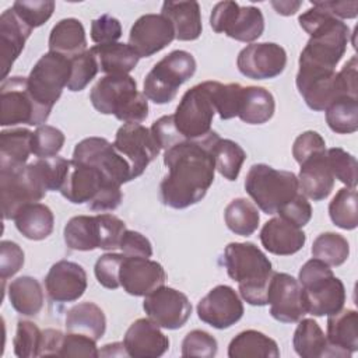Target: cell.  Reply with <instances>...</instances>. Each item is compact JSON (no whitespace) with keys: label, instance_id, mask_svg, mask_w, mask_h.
Returning a JSON list of instances; mask_svg holds the SVG:
<instances>
[{"label":"cell","instance_id":"1","mask_svg":"<svg viewBox=\"0 0 358 358\" xmlns=\"http://www.w3.org/2000/svg\"><path fill=\"white\" fill-rule=\"evenodd\" d=\"M221 137L211 130L196 140H182L164 152L168 173L159 185L161 201L176 210L199 203L214 182L213 148Z\"/></svg>","mask_w":358,"mask_h":358},{"label":"cell","instance_id":"2","mask_svg":"<svg viewBox=\"0 0 358 358\" xmlns=\"http://www.w3.org/2000/svg\"><path fill=\"white\" fill-rule=\"evenodd\" d=\"M298 21L310 36L301 52L299 66L334 70L347 50L351 35L348 25L315 6L302 13Z\"/></svg>","mask_w":358,"mask_h":358},{"label":"cell","instance_id":"3","mask_svg":"<svg viewBox=\"0 0 358 358\" xmlns=\"http://www.w3.org/2000/svg\"><path fill=\"white\" fill-rule=\"evenodd\" d=\"M228 275L238 282L241 296L253 306L267 305V291L273 275L268 257L252 242H231L224 250Z\"/></svg>","mask_w":358,"mask_h":358},{"label":"cell","instance_id":"4","mask_svg":"<svg viewBox=\"0 0 358 358\" xmlns=\"http://www.w3.org/2000/svg\"><path fill=\"white\" fill-rule=\"evenodd\" d=\"M357 67V56H352L338 73L336 70L299 66L295 80L298 92L308 108L317 112L326 110L340 96L358 98Z\"/></svg>","mask_w":358,"mask_h":358},{"label":"cell","instance_id":"5","mask_svg":"<svg viewBox=\"0 0 358 358\" xmlns=\"http://www.w3.org/2000/svg\"><path fill=\"white\" fill-rule=\"evenodd\" d=\"M60 193L67 201L87 203L90 210L99 213L116 210L123 200L119 185L110 182L98 168L73 158Z\"/></svg>","mask_w":358,"mask_h":358},{"label":"cell","instance_id":"6","mask_svg":"<svg viewBox=\"0 0 358 358\" xmlns=\"http://www.w3.org/2000/svg\"><path fill=\"white\" fill-rule=\"evenodd\" d=\"M90 101L99 113L113 115L124 123H140L148 116V101L129 74H110L98 80Z\"/></svg>","mask_w":358,"mask_h":358},{"label":"cell","instance_id":"7","mask_svg":"<svg viewBox=\"0 0 358 358\" xmlns=\"http://www.w3.org/2000/svg\"><path fill=\"white\" fill-rule=\"evenodd\" d=\"M298 281L303 291L308 313L319 317L343 309L345 302L344 284L322 260L315 257L308 260L299 270Z\"/></svg>","mask_w":358,"mask_h":358},{"label":"cell","instance_id":"8","mask_svg":"<svg viewBox=\"0 0 358 358\" xmlns=\"http://www.w3.org/2000/svg\"><path fill=\"white\" fill-rule=\"evenodd\" d=\"M245 190L264 214H277L299 193L298 176L291 171H278L267 164H255L246 173Z\"/></svg>","mask_w":358,"mask_h":358},{"label":"cell","instance_id":"9","mask_svg":"<svg viewBox=\"0 0 358 358\" xmlns=\"http://www.w3.org/2000/svg\"><path fill=\"white\" fill-rule=\"evenodd\" d=\"M196 60L186 50H173L164 56L148 71L144 78L143 94L154 103L164 105L171 102L179 87L196 73Z\"/></svg>","mask_w":358,"mask_h":358},{"label":"cell","instance_id":"10","mask_svg":"<svg viewBox=\"0 0 358 358\" xmlns=\"http://www.w3.org/2000/svg\"><path fill=\"white\" fill-rule=\"evenodd\" d=\"M52 109L41 105L31 94L27 77L14 76L0 85V124L1 126H41Z\"/></svg>","mask_w":358,"mask_h":358},{"label":"cell","instance_id":"11","mask_svg":"<svg viewBox=\"0 0 358 358\" xmlns=\"http://www.w3.org/2000/svg\"><path fill=\"white\" fill-rule=\"evenodd\" d=\"M210 25L214 32L225 34L239 42H253L264 31V17L255 6H239L236 1H220L213 7Z\"/></svg>","mask_w":358,"mask_h":358},{"label":"cell","instance_id":"12","mask_svg":"<svg viewBox=\"0 0 358 358\" xmlns=\"http://www.w3.org/2000/svg\"><path fill=\"white\" fill-rule=\"evenodd\" d=\"M71 74L70 57L48 52L32 67L27 77L28 88L34 98L46 108H53L59 101Z\"/></svg>","mask_w":358,"mask_h":358},{"label":"cell","instance_id":"13","mask_svg":"<svg viewBox=\"0 0 358 358\" xmlns=\"http://www.w3.org/2000/svg\"><path fill=\"white\" fill-rule=\"evenodd\" d=\"M215 109L204 83L189 88L173 113V124L186 140H196L211 131Z\"/></svg>","mask_w":358,"mask_h":358},{"label":"cell","instance_id":"14","mask_svg":"<svg viewBox=\"0 0 358 358\" xmlns=\"http://www.w3.org/2000/svg\"><path fill=\"white\" fill-rule=\"evenodd\" d=\"M73 159L98 168L110 182L119 186L133 179L129 161L103 137H88L77 143Z\"/></svg>","mask_w":358,"mask_h":358},{"label":"cell","instance_id":"15","mask_svg":"<svg viewBox=\"0 0 358 358\" xmlns=\"http://www.w3.org/2000/svg\"><path fill=\"white\" fill-rule=\"evenodd\" d=\"M0 193L3 220H14L18 211L31 203H38L46 190L28 165L14 169H0Z\"/></svg>","mask_w":358,"mask_h":358},{"label":"cell","instance_id":"16","mask_svg":"<svg viewBox=\"0 0 358 358\" xmlns=\"http://www.w3.org/2000/svg\"><path fill=\"white\" fill-rule=\"evenodd\" d=\"M113 145L129 161L133 179L143 175L145 168L161 151L151 130L140 123H124L120 126L116 131Z\"/></svg>","mask_w":358,"mask_h":358},{"label":"cell","instance_id":"17","mask_svg":"<svg viewBox=\"0 0 358 358\" xmlns=\"http://www.w3.org/2000/svg\"><path fill=\"white\" fill-rule=\"evenodd\" d=\"M267 303L270 305V315L282 323L299 322L308 313L299 281L287 273H273Z\"/></svg>","mask_w":358,"mask_h":358},{"label":"cell","instance_id":"18","mask_svg":"<svg viewBox=\"0 0 358 358\" xmlns=\"http://www.w3.org/2000/svg\"><path fill=\"white\" fill-rule=\"evenodd\" d=\"M143 308L148 319L168 330L180 329L192 315L189 298L183 292L164 285L144 296Z\"/></svg>","mask_w":358,"mask_h":358},{"label":"cell","instance_id":"19","mask_svg":"<svg viewBox=\"0 0 358 358\" xmlns=\"http://www.w3.org/2000/svg\"><path fill=\"white\" fill-rule=\"evenodd\" d=\"M238 70L252 80H268L280 76L287 66V52L273 42L250 43L236 59Z\"/></svg>","mask_w":358,"mask_h":358},{"label":"cell","instance_id":"20","mask_svg":"<svg viewBox=\"0 0 358 358\" xmlns=\"http://www.w3.org/2000/svg\"><path fill=\"white\" fill-rule=\"evenodd\" d=\"M197 315L201 322L224 330L241 320L243 303L232 287L217 285L199 301Z\"/></svg>","mask_w":358,"mask_h":358},{"label":"cell","instance_id":"21","mask_svg":"<svg viewBox=\"0 0 358 358\" xmlns=\"http://www.w3.org/2000/svg\"><path fill=\"white\" fill-rule=\"evenodd\" d=\"M175 39L172 22L162 14H144L133 24L129 45L140 57H150Z\"/></svg>","mask_w":358,"mask_h":358},{"label":"cell","instance_id":"22","mask_svg":"<svg viewBox=\"0 0 358 358\" xmlns=\"http://www.w3.org/2000/svg\"><path fill=\"white\" fill-rule=\"evenodd\" d=\"M166 274L164 267L145 257L124 256L119 281L120 287L133 296H145L165 284Z\"/></svg>","mask_w":358,"mask_h":358},{"label":"cell","instance_id":"23","mask_svg":"<svg viewBox=\"0 0 358 358\" xmlns=\"http://www.w3.org/2000/svg\"><path fill=\"white\" fill-rule=\"evenodd\" d=\"M48 296L53 302H73L81 298L87 289V273L76 262L59 260L45 277Z\"/></svg>","mask_w":358,"mask_h":358},{"label":"cell","instance_id":"24","mask_svg":"<svg viewBox=\"0 0 358 358\" xmlns=\"http://www.w3.org/2000/svg\"><path fill=\"white\" fill-rule=\"evenodd\" d=\"M124 351L133 358H157L169 348V338L151 319H137L123 337Z\"/></svg>","mask_w":358,"mask_h":358},{"label":"cell","instance_id":"25","mask_svg":"<svg viewBox=\"0 0 358 358\" xmlns=\"http://www.w3.org/2000/svg\"><path fill=\"white\" fill-rule=\"evenodd\" d=\"M28 27L10 7L0 15V52H1V80L7 78L11 66L21 55L27 39L32 34Z\"/></svg>","mask_w":358,"mask_h":358},{"label":"cell","instance_id":"26","mask_svg":"<svg viewBox=\"0 0 358 358\" xmlns=\"http://www.w3.org/2000/svg\"><path fill=\"white\" fill-rule=\"evenodd\" d=\"M334 175L330 169L326 151L312 155L301 164L298 185L302 194L313 201L329 197L334 187Z\"/></svg>","mask_w":358,"mask_h":358},{"label":"cell","instance_id":"27","mask_svg":"<svg viewBox=\"0 0 358 358\" xmlns=\"http://www.w3.org/2000/svg\"><path fill=\"white\" fill-rule=\"evenodd\" d=\"M260 242L264 249L273 255L289 256L303 248L306 235L301 228L281 217H274L263 225L260 231Z\"/></svg>","mask_w":358,"mask_h":358},{"label":"cell","instance_id":"28","mask_svg":"<svg viewBox=\"0 0 358 358\" xmlns=\"http://www.w3.org/2000/svg\"><path fill=\"white\" fill-rule=\"evenodd\" d=\"M326 337L334 357H351L358 350V313L354 309H341L329 315Z\"/></svg>","mask_w":358,"mask_h":358},{"label":"cell","instance_id":"29","mask_svg":"<svg viewBox=\"0 0 358 358\" xmlns=\"http://www.w3.org/2000/svg\"><path fill=\"white\" fill-rule=\"evenodd\" d=\"M161 14L173 25L175 39L196 41L201 35V14L197 1H164Z\"/></svg>","mask_w":358,"mask_h":358},{"label":"cell","instance_id":"30","mask_svg":"<svg viewBox=\"0 0 358 358\" xmlns=\"http://www.w3.org/2000/svg\"><path fill=\"white\" fill-rule=\"evenodd\" d=\"M49 52L74 57L87 50L85 29L77 18H63L52 28L49 35Z\"/></svg>","mask_w":358,"mask_h":358},{"label":"cell","instance_id":"31","mask_svg":"<svg viewBox=\"0 0 358 358\" xmlns=\"http://www.w3.org/2000/svg\"><path fill=\"white\" fill-rule=\"evenodd\" d=\"M32 131L24 127L0 133V169L25 166L32 154Z\"/></svg>","mask_w":358,"mask_h":358},{"label":"cell","instance_id":"32","mask_svg":"<svg viewBox=\"0 0 358 358\" xmlns=\"http://www.w3.org/2000/svg\"><path fill=\"white\" fill-rule=\"evenodd\" d=\"M96 57L99 70L106 76L129 74L138 63L140 56L129 43L113 42L106 45H95L91 48Z\"/></svg>","mask_w":358,"mask_h":358},{"label":"cell","instance_id":"33","mask_svg":"<svg viewBox=\"0 0 358 358\" xmlns=\"http://www.w3.org/2000/svg\"><path fill=\"white\" fill-rule=\"evenodd\" d=\"M66 329L69 333L84 334L98 341L105 334L106 317L96 303L81 302L67 312Z\"/></svg>","mask_w":358,"mask_h":358},{"label":"cell","instance_id":"34","mask_svg":"<svg viewBox=\"0 0 358 358\" xmlns=\"http://www.w3.org/2000/svg\"><path fill=\"white\" fill-rule=\"evenodd\" d=\"M229 358H278L277 343L257 330H243L228 345Z\"/></svg>","mask_w":358,"mask_h":358},{"label":"cell","instance_id":"35","mask_svg":"<svg viewBox=\"0 0 358 358\" xmlns=\"http://www.w3.org/2000/svg\"><path fill=\"white\" fill-rule=\"evenodd\" d=\"M275 110L273 94L256 85L243 87L238 117L248 124H263L268 122Z\"/></svg>","mask_w":358,"mask_h":358},{"label":"cell","instance_id":"36","mask_svg":"<svg viewBox=\"0 0 358 358\" xmlns=\"http://www.w3.org/2000/svg\"><path fill=\"white\" fill-rule=\"evenodd\" d=\"M295 352L302 358L334 357L320 326L313 319H301L292 337Z\"/></svg>","mask_w":358,"mask_h":358},{"label":"cell","instance_id":"37","mask_svg":"<svg viewBox=\"0 0 358 358\" xmlns=\"http://www.w3.org/2000/svg\"><path fill=\"white\" fill-rule=\"evenodd\" d=\"M14 221L15 228L27 239L42 241L52 234L55 217L46 204L31 203L18 211Z\"/></svg>","mask_w":358,"mask_h":358},{"label":"cell","instance_id":"38","mask_svg":"<svg viewBox=\"0 0 358 358\" xmlns=\"http://www.w3.org/2000/svg\"><path fill=\"white\" fill-rule=\"evenodd\" d=\"M8 299L15 312L24 316H36L43 306L45 296L36 278L22 275L8 284Z\"/></svg>","mask_w":358,"mask_h":358},{"label":"cell","instance_id":"39","mask_svg":"<svg viewBox=\"0 0 358 358\" xmlns=\"http://www.w3.org/2000/svg\"><path fill=\"white\" fill-rule=\"evenodd\" d=\"M64 242L73 250L90 252L101 246V228L96 215H76L64 225Z\"/></svg>","mask_w":358,"mask_h":358},{"label":"cell","instance_id":"40","mask_svg":"<svg viewBox=\"0 0 358 358\" xmlns=\"http://www.w3.org/2000/svg\"><path fill=\"white\" fill-rule=\"evenodd\" d=\"M224 220L231 232L241 236H250L259 227L260 215L257 207L248 199L238 197L229 201L224 210Z\"/></svg>","mask_w":358,"mask_h":358},{"label":"cell","instance_id":"41","mask_svg":"<svg viewBox=\"0 0 358 358\" xmlns=\"http://www.w3.org/2000/svg\"><path fill=\"white\" fill-rule=\"evenodd\" d=\"M326 122L338 134H351L358 130V98L340 96L326 108Z\"/></svg>","mask_w":358,"mask_h":358},{"label":"cell","instance_id":"42","mask_svg":"<svg viewBox=\"0 0 358 358\" xmlns=\"http://www.w3.org/2000/svg\"><path fill=\"white\" fill-rule=\"evenodd\" d=\"M204 84L208 90L214 109L222 120H228L238 116L243 90L241 84H222L218 81H204Z\"/></svg>","mask_w":358,"mask_h":358},{"label":"cell","instance_id":"43","mask_svg":"<svg viewBox=\"0 0 358 358\" xmlns=\"http://www.w3.org/2000/svg\"><path fill=\"white\" fill-rule=\"evenodd\" d=\"M213 154L215 159V169L220 175L227 180H236L246 159L243 148L229 138H220L213 148Z\"/></svg>","mask_w":358,"mask_h":358},{"label":"cell","instance_id":"44","mask_svg":"<svg viewBox=\"0 0 358 358\" xmlns=\"http://www.w3.org/2000/svg\"><path fill=\"white\" fill-rule=\"evenodd\" d=\"M312 256L327 266H341L350 256L348 241L336 232H323L312 243Z\"/></svg>","mask_w":358,"mask_h":358},{"label":"cell","instance_id":"45","mask_svg":"<svg viewBox=\"0 0 358 358\" xmlns=\"http://www.w3.org/2000/svg\"><path fill=\"white\" fill-rule=\"evenodd\" d=\"M329 215L333 224L341 229H355L358 225L357 190L354 187L340 189L329 204Z\"/></svg>","mask_w":358,"mask_h":358},{"label":"cell","instance_id":"46","mask_svg":"<svg viewBox=\"0 0 358 358\" xmlns=\"http://www.w3.org/2000/svg\"><path fill=\"white\" fill-rule=\"evenodd\" d=\"M28 165L46 192H60L70 166V159L55 155L48 158H38L35 162Z\"/></svg>","mask_w":358,"mask_h":358},{"label":"cell","instance_id":"47","mask_svg":"<svg viewBox=\"0 0 358 358\" xmlns=\"http://www.w3.org/2000/svg\"><path fill=\"white\" fill-rule=\"evenodd\" d=\"M42 336L43 331L34 322L20 320L13 338L14 354L20 358L41 357Z\"/></svg>","mask_w":358,"mask_h":358},{"label":"cell","instance_id":"48","mask_svg":"<svg viewBox=\"0 0 358 358\" xmlns=\"http://www.w3.org/2000/svg\"><path fill=\"white\" fill-rule=\"evenodd\" d=\"M71 62V74L67 84V90L77 92L83 91L99 71V66L92 50L87 49L85 52L70 57Z\"/></svg>","mask_w":358,"mask_h":358},{"label":"cell","instance_id":"49","mask_svg":"<svg viewBox=\"0 0 358 358\" xmlns=\"http://www.w3.org/2000/svg\"><path fill=\"white\" fill-rule=\"evenodd\" d=\"M330 169L336 179L347 185V187H357V159L354 155L340 147L326 150Z\"/></svg>","mask_w":358,"mask_h":358},{"label":"cell","instance_id":"50","mask_svg":"<svg viewBox=\"0 0 358 358\" xmlns=\"http://www.w3.org/2000/svg\"><path fill=\"white\" fill-rule=\"evenodd\" d=\"M64 134L60 129L49 124L38 126L32 134V154L38 158L55 157L64 145Z\"/></svg>","mask_w":358,"mask_h":358},{"label":"cell","instance_id":"51","mask_svg":"<svg viewBox=\"0 0 358 358\" xmlns=\"http://www.w3.org/2000/svg\"><path fill=\"white\" fill-rule=\"evenodd\" d=\"M11 8L14 13L32 29L45 24L55 11V1L52 0H18L14 1Z\"/></svg>","mask_w":358,"mask_h":358},{"label":"cell","instance_id":"52","mask_svg":"<svg viewBox=\"0 0 358 358\" xmlns=\"http://www.w3.org/2000/svg\"><path fill=\"white\" fill-rule=\"evenodd\" d=\"M218 350L217 340L204 330L189 331L182 341V357L213 358Z\"/></svg>","mask_w":358,"mask_h":358},{"label":"cell","instance_id":"53","mask_svg":"<svg viewBox=\"0 0 358 358\" xmlns=\"http://www.w3.org/2000/svg\"><path fill=\"white\" fill-rule=\"evenodd\" d=\"M123 259V253H105L98 257V260L95 262L94 273L102 287L108 289H116L120 287L119 271Z\"/></svg>","mask_w":358,"mask_h":358},{"label":"cell","instance_id":"54","mask_svg":"<svg viewBox=\"0 0 358 358\" xmlns=\"http://www.w3.org/2000/svg\"><path fill=\"white\" fill-rule=\"evenodd\" d=\"M59 357H99V351L96 348V341L88 336L78 333L64 334L62 347L59 351Z\"/></svg>","mask_w":358,"mask_h":358},{"label":"cell","instance_id":"55","mask_svg":"<svg viewBox=\"0 0 358 358\" xmlns=\"http://www.w3.org/2000/svg\"><path fill=\"white\" fill-rule=\"evenodd\" d=\"M99 228H101V246L99 249L103 250H113L117 249L120 245V239L124 234L126 224L116 215L102 213L98 214Z\"/></svg>","mask_w":358,"mask_h":358},{"label":"cell","instance_id":"56","mask_svg":"<svg viewBox=\"0 0 358 358\" xmlns=\"http://www.w3.org/2000/svg\"><path fill=\"white\" fill-rule=\"evenodd\" d=\"M122 36V24L110 14H102L91 22V39L96 45L113 43Z\"/></svg>","mask_w":358,"mask_h":358},{"label":"cell","instance_id":"57","mask_svg":"<svg viewBox=\"0 0 358 358\" xmlns=\"http://www.w3.org/2000/svg\"><path fill=\"white\" fill-rule=\"evenodd\" d=\"M323 151H326V141L317 131L313 130H306L299 134L292 145V155L299 165L312 155Z\"/></svg>","mask_w":358,"mask_h":358},{"label":"cell","instance_id":"58","mask_svg":"<svg viewBox=\"0 0 358 358\" xmlns=\"http://www.w3.org/2000/svg\"><path fill=\"white\" fill-rule=\"evenodd\" d=\"M277 214H278V217L291 222L292 225L302 228L312 218V206L302 193H298L291 201L284 204L277 211Z\"/></svg>","mask_w":358,"mask_h":358},{"label":"cell","instance_id":"59","mask_svg":"<svg viewBox=\"0 0 358 358\" xmlns=\"http://www.w3.org/2000/svg\"><path fill=\"white\" fill-rule=\"evenodd\" d=\"M24 264V252L18 243L11 241H1L0 243V277L6 282L13 277Z\"/></svg>","mask_w":358,"mask_h":358},{"label":"cell","instance_id":"60","mask_svg":"<svg viewBox=\"0 0 358 358\" xmlns=\"http://www.w3.org/2000/svg\"><path fill=\"white\" fill-rule=\"evenodd\" d=\"M119 249L124 256L129 257H145L150 259L152 256V246L148 238L143 234L131 229H126L122 239Z\"/></svg>","mask_w":358,"mask_h":358},{"label":"cell","instance_id":"61","mask_svg":"<svg viewBox=\"0 0 358 358\" xmlns=\"http://www.w3.org/2000/svg\"><path fill=\"white\" fill-rule=\"evenodd\" d=\"M312 6L327 11L338 20L355 18L358 14V1H312Z\"/></svg>","mask_w":358,"mask_h":358},{"label":"cell","instance_id":"62","mask_svg":"<svg viewBox=\"0 0 358 358\" xmlns=\"http://www.w3.org/2000/svg\"><path fill=\"white\" fill-rule=\"evenodd\" d=\"M64 334L60 330L55 329H46L43 330L42 336V345H41V357H48V355H57L62 347Z\"/></svg>","mask_w":358,"mask_h":358},{"label":"cell","instance_id":"63","mask_svg":"<svg viewBox=\"0 0 358 358\" xmlns=\"http://www.w3.org/2000/svg\"><path fill=\"white\" fill-rule=\"evenodd\" d=\"M301 1H271V6L281 15H292L301 7Z\"/></svg>","mask_w":358,"mask_h":358}]
</instances>
